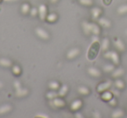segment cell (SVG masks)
<instances>
[{
    "label": "cell",
    "mask_w": 127,
    "mask_h": 118,
    "mask_svg": "<svg viewBox=\"0 0 127 118\" xmlns=\"http://www.w3.org/2000/svg\"><path fill=\"white\" fill-rule=\"evenodd\" d=\"M103 70H104V72H112L114 71V65H112V64H107V65H105L103 68Z\"/></svg>",
    "instance_id": "4dcf8cb0"
},
{
    "label": "cell",
    "mask_w": 127,
    "mask_h": 118,
    "mask_svg": "<svg viewBox=\"0 0 127 118\" xmlns=\"http://www.w3.org/2000/svg\"><path fill=\"white\" fill-rule=\"evenodd\" d=\"M126 34H127V30H126Z\"/></svg>",
    "instance_id": "60d3db41"
},
{
    "label": "cell",
    "mask_w": 127,
    "mask_h": 118,
    "mask_svg": "<svg viewBox=\"0 0 127 118\" xmlns=\"http://www.w3.org/2000/svg\"><path fill=\"white\" fill-rule=\"evenodd\" d=\"M68 90H69V88H68V86L66 84H64L62 85V87H60L59 88V90H58V96H64V95L67 94L68 92Z\"/></svg>",
    "instance_id": "4fadbf2b"
},
{
    "label": "cell",
    "mask_w": 127,
    "mask_h": 118,
    "mask_svg": "<svg viewBox=\"0 0 127 118\" xmlns=\"http://www.w3.org/2000/svg\"><path fill=\"white\" fill-rule=\"evenodd\" d=\"M38 16L41 20H45L47 17V6L44 4H41L38 6Z\"/></svg>",
    "instance_id": "277c9868"
},
{
    "label": "cell",
    "mask_w": 127,
    "mask_h": 118,
    "mask_svg": "<svg viewBox=\"0 0 127 118\" xmlns=\"http://www.w3.org/2000/svg\"><path fill=\"white\" fill-rule=\"evenodd\" d=\"M123 74H124V70L121 69V68H118V69L113 71L112 76L115 78H118V77H119V76H121Z\"/></svg>",
    "instance_id": "cb8c5ba5"
},
{
    "label": "cell",
    "mask_w": 127,
    "mask_h": 118,
    "mask_svg": "<svg viewBox=\"0 0 127 118\" xmlns=\"http://www.w3.org/2000/svg\"><path fill=\"white\" fill-rule=\"evenodd\" d=\"M51 104H52L54 107H57V108H64L65 106V102L63 100L62 98L60 97H58L57 96L56 98H54L53 100H51Z\"/></svg>",
    "instance_id": "8992f818"
},
{
    "label": "cell",
    "mask_w": 127,
    "mask_h": 118,
    "mask_svg": "<svg viewBox=\"0 0 127 118\" xmlns=\"http://www.w3.org/2000/svg\"><path fill=\"white\" fill-rule=\"evenodd\" d=\"M82 28H83V30L86 35H89L91 33V30H90V23L86 21H84L82 23Z\"/></svg>",
    "instance_id": "ffe728a7"
},
{
    "label": "cell",
    "mask_w": 127,
    "mask_h": 118,
    "mask_svg": "<svg viewBox=\"0 0 127 118\" xmlns=\"http://www.w3.org/2000/svg\"><path fill=\"white\" fill-rule=\"evenodd\" d=\"M2 87H3V83L1 81H0V89L2 88Z\"/></svg>",
    "instance_id": "ab89813d"
},
{
    "label": "cell",
    "mask_w": 127,
    "mask_h": 118,
    "mask_svg": "<svg viewBox=\"0 0 127 118\" xmlns=\"http://www.w3.org/2000/svg\"><path fill=\"white\" fill-rule=\"evenodd\" d=\"M118 14H125L127 13V4H122L121 6L118 8Z\"/></svg>",
    "instance_id": "f1b7e54d"
},
{
    "label": "cell",
    "mask_w": 127,
    "mask_h": 118,
    "mask_svg": "<svg viewBox=\"0 0 127 118\" xmlns=\"http://www.w3.org/2000/svg\"><path fill=\"white\" fill-rule=\"evenodd\" d=\"M50 1H51V4H56V3L58 2V0H50Z\"/></svg>",
    "instance_id": "f35d334b"
},
{
    "label": "cell",
    "mask_w": 127,
    "mask_h": 118,
    "mask_svg": "<svg viewBox=\"0 0 127 118\" xmlns=\"http://www.w3.org/2000/svg\"><path fill=\"white\" fill-rule=\"evenodd\" d=\"M30 11H31V7L28 3H24L21 5V12L23 14H27L28 12H30Z\"/></svg>",
    "instance_id": "603a6c76"
},
{
    "label": "cell",
    "mask_w": 127,
    "mask_h": 118,
    "mask_svg": "<svg viewBox=\"0 0 127 118\" xmlns=\"http://www.w3.org/2000/svg\"><path fill=\"white\" fill-rule=\"evenodd\" d=\"M79 53H80V50H79L78 48H72V49H71L67 52V54H66V57H67V59L71 60V59L75 58L76 56H78V55H79Z\"/></svg>",
    "instance_id": "5b68a950"
},
{
    "label": "cell",
    "mask_w": 127,
    "mask_h": 118,
    "mask_svg": "<svg viewBox=\"0 0 127 118\" xmlns=\"http://www.w3.org/2000/svg\"><path fill=\"white\" fill-rule=\"evenodd\" d=\"M98 24L100 25H102V26L104 27H110L111 25V23L110 20H108L107 18H100L98 19Z\"/></svg>",
    "instance_id": "e0dca14e"
},
{
    "label": "cell",
    "mask_w": 127,
    "mask_h": 118,
    "mask_svg": "<svg viewBox=\"0 0 127 118\" xmlns=\"http://www.w3.org/2000/svg\"><path fill=\"white\" fill-rule=\"evenodd\" d=\"M114 44H115V47H116L119 51H124L125 49V44H124V43L122 42L120 39H118V38L116 39L114 42Z\"/></svg>",
    "instance_id": "5bb4252c"
},
{
    "label": "cell",
    "mask_w": 127,
    "mask_h": 118,
    "mask_svg": "<svg viewBox=\"0 0 127 118\" xmlns=\"http://www.w3.org/2000/svg\"><path fill=\"white\" fill-rule=\"evenodd\" d=\"M57 96H58V94L56 92V90L47 92V94H46V97H47L49 100H53V99L56 98Z\"/></svg>",
    "instance_id": "484cf974"
},
{
    "label": "cell",
    "mask_w": 127,
    "mask_h": 118,
    "mask_svg": "<svg viewBox=\"0 0 127 118\" xmlns=\"http://www.w3.org/2000/svg\"><path fill=\"white\" fill-rule=\"evenodd\" d=\"M11 109H12V107L9 104H4V105L0 106V115H4L6 113L10 112Z\"/></svg>",
    "instance_id": "7c38bea8"
},
{
    "label": "cell",
    "mask_w": 127,
    "mask_h": 118,
    "mask_svg": "<svg viewBox=\"0 0 127 118\" xmlns=\"http://www.w3.org/2000/svg\"><path fill=\"white\" fill-rule=\"evenodd\" d=\"M103 1H104V3L106 4V5L110 4H111V0H103Z\"/></svg>",
    "instance_id": "8d00e7d4"
},
{
    "label": "cell",
    "mask_w": 127,
    "mask_h": 118,
    "mask_svg": "<svg viewBox=\"0 0 127 118\" xmlns=\"http://www.w3.org/2000/svg\"><path fill=\"white\" fill-rule=\"evenodd\" d=\"M36 117H44V118H48L49 117V116H47V115H44L42 113V114H37V115H36Z\"/></svg>",
    "instance_id": "e575fe53"
},
{
    "label": "cell",
    "mask_w": 127,
    "mask_h": 118,
    "mask_svg": "<svg viewBox=\"0 0 127 118\" xmlns=\"http://www.w3.org/2000/svg\"><path fill=\"white\" fill-rule=\"evenodd\" d=\"M111 82H110V81L104 82V83H100V84H99L98 86H97V92H99V93H102V92L106 91V90H107L108 89L111 87Z\"/></svg>",
    "instance_id": "52a82bcc"
},
{
    "label": "cell",
    "mask_w": 127,
    "mask_h": 118,
    "mask_svg": "<svg viewBox=\"0 0 127 118\" xmlns=\"http://www.w3.org/2000/svg\"><path fill=\"white\" fill-rule=\"evenodd\" d=\"M114 84L118 89H124L125 88V83H124L121 79H117L116 81H115Z\"/></svg>",
    "instance_id": "f546056e"
},
{
    "label": "cell",
    "mask_w": 127,
    "mask_h": 118,
    "mask_svg": "<svg viewBox=\"0 0 127 118\" xmlns=\"http://www.w3.org/2000/svg\"><path fill=\"white\" fill-rule=\"evenodd\" d=\"M109 103L111 104V105H112V106L116 105V100H115V98H111V100L109 101Z\"/></svg>",
    "instance_id": "d590c367"
},
{
    "label": "cell",
    "mask_w": 127,
    "mask_h": 118,
    "mask_svg": "<svg viewBox=\"0 0 127 118\" xmlns=\"http://www.w3.org/2000/svg\"><path fill=\"white\" fill-rule=\"evenodd\" d=\"M102 13V10L98 7H94L92 9V15L94 18H99V16L101 15Z\"/></svg>",
    "instance_id": "ac0fdd59"
},
{
    "label": "cell",
    "mask_w": 127,
    "mask_h": 118,
    "mask_svg": "<svg viewBox=\"0 0 127 118\" xmlns=\"http://www.w3.org/2000/svg\"><path fill=\"white\" fill-rule=\"evenodd\" d=\"M78 92L80 94V95H87L90 94V90L89 88H87L86 86H79L78 88Z\"/></svg>",
    "instance_id": "2e32d148"
},
{
    "label": "cell",
    "mask_w": 127,
    "mask_h": 118,
    "mask_svg": "<svg viewBox=\"0 0 127 118\" xmlns=\"http://www.w3.org/2000/svg\"><path fill=\"white\" fill-rule=\"evenodd\" d=\"M87 71H88V74L91 75L92 76H93V77H98V76H101L100 71H99L98 69H97V68H95V67L88 68Z\"/></svg>",
    "instance_id": "9c48e42d"
},
{
    "label": "cell",
    "mask_w": 127,
    "mask_h": 118,
    "mask_svg": "<svg viewBox=\"0 0 127 118\" xmlns=\"http://www.w3.org/2000/svg\"><path fill=\"white\" fill-rule=\"evenodd\" d=\"M0 65L2 66V67L9 68L12 66V62H11V60H10L9 58L1 57L0 58Z\"/></svg>",
    "instance_id": "30bf717a"
},
{
    "label": "cell",
    "mask_w": 127,
    "mask_h": 118,
    "mask_svg": "<svg viewBox=\"0 0 127 118\" xmlns=\"http://www.w3.org/2000/svg\"><path fill=\"white\" fill-rule=\"evenodd\" d=\"M22 71H21V68L19 67L18 65H13L12 66V73L15 75V76H19L21 74Z\"/></svg>",
    "instance_id": "4316f807"
},
{
    "label": "cell",
    "mask_w": 127,
    "mask_h": 118,
    "mask_svg": "<svg viewBox=\"0 0 127 118\" xmlns=\"http://www.w3.org/2000/svg\"><path fill=\"white\" fill-rule=\"evenodd\" d=\"M78 1H79L80 4L85 6L92 5V4H93V1H92V0H78Z\"/></svg>",
    "instance_id": "1f68e13d"
},
{
    "label": "cell",
    "mask_w": 127,
    "mask_h": 118,
    "mask_svg": "<svg viewBox=\"0 0 127 118\" xmlns=\"http://www.w3.org/2000/svg\"><path fill=\"white\" fill-rule=\"evenodd\" d=\"M101 48L100 44L98 43L97 40L93 41L92 44L91 45V47L89 48L88 52H87V57H88L89 60H94L96 58V56L98 54V51Z\"/></svg>",
    "instance_id": "6da1fadb"
},
{
    "label": "cell",
    "mask_w": 127,
    "mask_h": 118,
    "mask_svg": "<svg viewBox=\"0 0 127 118\" xmlns=\"http://www.w3.org/2000/svg\"><path fill=\"white\" fill-rule=\"evenodd\" d=\"M90 30H91V32L93 33L94 35L97 36L100 33V29H99L98 25H97L94 23H90Z\"/></svg>",
    "instance_id": "8fae6325"
},
{
    "label": "cell",
    "mask_w": 127,
    "mask_h": 118,
    "mask_svg": "<svg viewBox=\"0 0 127 118\" xmlns=\"http://www.w3.org/2000/svg\"><path fill=\"white\" fill-rule=\"evenodd\" d=\"M101 97H102V99L104 101H110L111 98H112V94L109 91H104V93L102 94Z\"/></svg>",
    "instance_id": "d4e9b609"
},
{
    "label": "cell",
    "mask_w": 127,
    "mask_h": 118,
    "mask_svg": "<svg viewBox=\"0 0 127 118\" xmlns=\"http://www.w3.org/2000/svg\"><path fill=\"white\" fill-rule=\"evenodd\" d=\"M104 56L108 59H111L115 64H118L119 63V56H118V53L115 51H105Z\"/></svg>",
    "instance_id": "7a4b0ae2"
},
{
    "label": "cell",
    "mask_w": 127,
    "mask_h": 118,
    "mask_svg": "<svg viewBox=\"0 0 127 118\" xmlns=\"http://www.w3.org/2000/svg\"><path fill=\"white\" fill-rule=\"evenodd\" d=\"M30 14L32 17H37L38 15V9L37 8H32L30 11Z\"/></svg>",
    "instance_id": "d6a6232c"
},
{
    "label": "cell",
    "mask_w": 127,
    "mask_h": 118,
    "mask_svg": "<svg viewBox=\"0 0 127 118\" xmlns=\"http://www.w3.org/2000/svg\"><path fill=\"white\" fill-rule=\"evenodd\" d=\"M83 106V102L80 99H76L74 100L71 104V109L72 111H77L78 109H81V107Z\"/></svg>",
    "instance_id": "ba28073f"
},
{
    "label": "cell",
    "mask_w": 127,
    "mask_h": 118,
    "mask_svg": "<svg viewBox=\"0 0 127 118\" xmlns=\"http://www.w3.org/2000/svg\"><path fill=\"white\" fill-rule=\"evenodd\" d=\"M0 1H1V0H0Z\"/></svg>",
    "instance_id": "b9f144b4"
},
{
    "label": "cell",
    "mask_w": 127,
    "mask_h": 118,
    "mask_svg": "<svg viewBox=\"0 0 127 118\" xmlns=\"http://www.w3.org/2000/svg\"><path fill=\"white\" fill-rule=\"evenodd\" d=\"M57 19H58V15L54 12L50 13V14H48L47 17H46V20H47L48 22H50V23H54Z\"/></svg>",
    "instance_id": "7402d4cb"
},
{
    "label": "cell",
    "mask_w": 127,
    "mask_h": 118,
    "mask_svg": "<svg viewBox=\"0 0 127 118\" xmlns=\"http://www.w3.org/2000/svg\"><path fill=\"white\" fill-rule=\"evenodd\" d=\"M48 87H49V89H51V90H57L60 88V85L57 81H51L48 83Z\"/></svg>",
    "instance_id": "44dd1931"
},
{
    "label": "cell",
    "mask_w": 127,
    "mask_h": 118,
    "mask_svg": "<svg viewBox=\"0 0 127 118\" xmlns=\"http://www.w3.org/2000/svg\"><path fill=\"white\" fill-rule=\"evenodd\" d=\"M35 33L37 34V36L41 39H44V40H48L50 38V35L47 31H46L44 29L40 28V27H37L35 30Z\"/></svg>",
    "instance_id": "3957f363"
},
{
    "label": "cell",
    "mask_w": 127,
    "mask_h": 118,
    "mask_svg": "<svg viewBox=\"0 0 127 118\" xmlns=\"http://www.w3.org/2000/svg\"><path fill=\"white\" fill-rule=\"evenodd\" d=\"M75 116H76V117H83V116H82V115H80V113H77L76 115H75Z\"/></svg>",
    "instance_id": "74e56055"
},
{
    "label": "cell",
    "mask_w": 127,
    "mask_h": 118,
    "mask_svg": "<svg viewBox=\"0 0 127 118\" xmlns=\"http://www.w3.org/2000/svg\"><path fill=\"white\" fill-rule=\"evenodd\" d=\"M100 45H101V49H103V51H106L108 49V48H109V46H110L109 39H108L107 37L104 38L102 40V44H101Z\"/></svg>",
    "instance_id": "d6986e66"
},
{
    "label": "cell",
    "mask_w": 127,
    "mask_h": 118,
    "mask_svg": "<svg viewBox=\"0 0 127 118\" xmlns=\"http://www.w3.org/2000/svg\"><path fill=\"white\" fill-rule=\"evenodd\" d=\"M123 115H124L123 110H121V109H116V110L113 111L112 115H111V117H114V118L121 117V116H123Z\"/></svg>",
    "instance_id": "83f0119b"
},
{
    "label": "cell",
    "mask_w": 127,
    "mask_h": 118,
    "mask_svg": "<svg viewBox=\"0 0 127 118\" xmlns=\"http://www.w3.org/2000/svg\"><path fill=\"white\" fill-rule=\"evenodd\" d=\"M13 86L16 88V90H17V89L21 88V83H20L19 81H15L14 83H13Z\"/></svg>",
    "instance_id": "836d02e7"
},
{
    "label": "cell",
    "mask_w": 127,
    "mask_h": 118,
    "mask_svg": "<svg viewBox=\"0 0 127 118\" xmlns=\"http://www.w3.org/2000/svg\"><path fill=\"white\" fill-rule=\"evenodd\" d=\"M28 93H29V90H27V89H23L22 87L16 90V95L18 97L25 96V95H26Z\"/></svg>",
    "instance_id": "9a60e30c"
}]
</instances>
